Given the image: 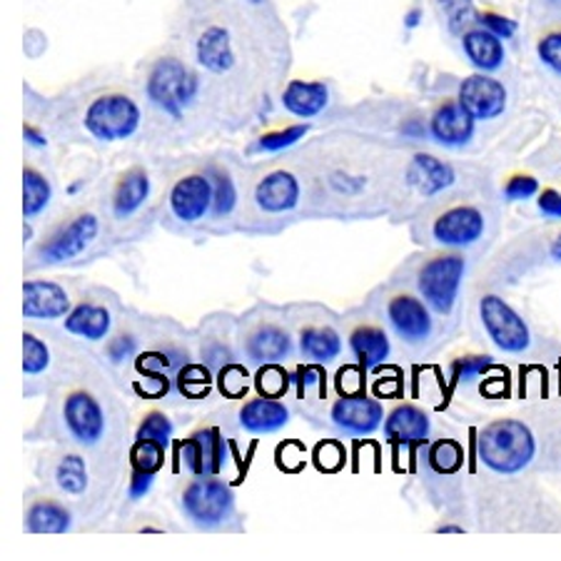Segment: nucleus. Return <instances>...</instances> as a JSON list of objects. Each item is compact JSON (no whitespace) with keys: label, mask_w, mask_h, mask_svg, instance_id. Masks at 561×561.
Returning a JSON list of instances; mask_svg holds the SVG:
<instances>
[{"label":"nucleus","mask_w":561,"mask_h":561,"mask_svg":"<svg viewBox=\"0 0 561 561\" xmlns=\"http://www.w3.org/2000/svg\"><path fill=\"white\" fill-rule=\"evenodd\" d=\"M477 455L496 474H517L531 465L537 442L519 420H496L479 432Z\"/></svg>","instance_id":"obj_1"},{"label":"nucleus","mask_w":561,"mask_h":561,"mask_svg":"<svg viewBox=\"0 0 561 561\" xmlns=\"http://www.w3.org/2000/svg\"><path fill=\"white\" fill-rule=\"evenodd\" d=\"M197 76L178 58H160L148 76V98L162 113L180 117L197 95Z\"/></svg>","instance_id":"obj_2"},{"label":"nucleus","mask_w":561,"mask_h":561,"mask_svg":"<svg viewBox=\"0 0 561 561\" xmlns=\"http://www.w3.org/2000/svg\"><path fill=\"white\" fill-rule=\"evenodd\" d=\"M83 125L95 140H128L140 128V107L128 95H101L90 103Z\"/></svg>","instance_id":"obj_3"},{"label":"nucleus","mask_w":561,"mask_h":561,"mask_svg":"<svg viewBox=\"0 0 561 561\" xmlns=\"http://www.w3.org/2000/svg\"><path fill=\"white\" fill-rule=\"evenodd\" d=\"M465 257L447 255V257H434L427 265L420 270L417 287L424 300L430 302L432 310L439 314H449L451 307L457 302L461 277H465Z\"/></svg>","instance_id":"obj_4"},{"label":"nucleus","mask_w":561,"mask_h":561,"mask_svg":"<svg viewBox=\"0 0 561 561\" xmlns=\"http://www.w3.org/2000/svg\"><path fill=\"white\" fill-rule=\"evenodd\" d=\"M479 314H482L484 330L490 334V340L502 352H510V355H519V352L529 350L531 334L527 322L506 305L502 297L486 295L479 302Z\"/></svg>","instance_id":"obj_5"},{"label":"nucleus","mask_w":561,"mask_h":561,"mask_svg":"<svg viewBox=\"0 0 561 561\" xmlns=\"http://www.w3.org/2000/svg\"><path fill=\"white\" fill-rule=\"evenodd\" d=\"M187 517L197 524H220L232 514V490L220 479L201 477L187 486L183 494Z\"/></svg>","instance_id":"obj_6"},{"label":"nucleus","mask_w":561,"mask_h":561,"mask_svg":"<svg viewBox=\"0 0 561 561\" xmlns=\"http://www.w3.org/2000/svg\"><path fill=\"white\" fill-rule=\"evenodd\" d=\"M457 101L474 121H494L506 111V88L490 72H474L461 80Z\"/></svg>","instance_id":"obj_7"},{"label":"nucleus","mask_w":561,"mask_h":561,"mask_svg":"<svg viewBox=\"0 0 561 561\" xmlns=\"http://www.w3.org/2000/svg\"><path fill=\"white\" fill-rule=\"evenodd\" d=\"M180 455L195 477H217L228 459V442L220 430H201L183 442Z\"/></svg>","instance_id":"obj_8"},{"label":"nucleus","mask_w":561,"mask_h":561,"mask_svg":"<svg viewBox=\"0 0 561 561\" xmlns=\"http://www.w3.org/2000/svg\"><path fill=\"white\" fill-rule=\"evenodd\" d=\"M434 240L449 248H467L482 238L484 232V215L477 207H451L442 213L434 222Z\"/></svg>","instance_id":"obj_9"},{"label":"nucleus","mask_w":561,"mask_h":561,"mask_svg":"<svg viewBox=\"0 0 561 561\" xmlns=\"http://www.w3.org/2000/svg\"><path fill=\"white\" fill-rule=\"evenodd\" d=\"M213 207V180L210 175H187L178 180L170 193V210L183 222H197Z\"/></svg>","instance_id":"obj_10"},{"label":"nucleus","mask_w":561,"mask_h":561,"mask_svg":"<svg viewBox=\"0 0 561 561\" xmlns=\"http://www.w3.org/2000/svg\"><path fill=\"white\" fill-rule=\"evenodd\" d=\"M66 424L72 437H76L80 445L93 447L98 439L103 437L105 432V414L98 404L95 397L85 392H76L66 400Z\"/></svg>","instance_id":"obj_11"},{"label":"nucleus","mask_w":561,"mask_h":561,"mask_svg":"<svg viewBox=\"0 0 561 561\" xmlns=\"http://www.w3.org/2000/svg\"><path fill=\"white\" fill-rule=\"evenodd\" d=\"M332 420L340 430L365 437V434H373L382 424L385 412L382 404L377 400H369L367 394H350L342 397L340 402H334Z\"/></svg>","instance_id":"obj_12"},{"label":"nucleus","mask_w":561,"mask_h":561,"mask_svg":"<svg viewBox=\"0 0 561 561\" xmlns=\"http://www.w3.org/2000/svg\"><path fill=\"white\" fill-rule=\"evenodd\" d=\"M70 312L66 289L45 279H28L23 287V314L28 320H58Z\"/></svg>","instance_id":"obj_13"},{"label":"nucleus","mask_w":561,"mask_h":561,"mask_svg":"<svg viewBox=\"0 0 561 561\" xmlns=\"http://www.w3.org/2000/svg\"><path fill=\"white\" fill-rule=\"evenodd\" d=\"M387 314L394 332L400 334L404 342H410V345H417V342H424L432 334L430 310L424 307V302L417 300V297H394L387 307Z\"/></svg>","instance_id":"obj_14"},{"label":"nucleus","mask_w":561,"mask_h":561,"mask_svg":"<svg viewBox=\"0 0 561 561\" xmlns=\"http://www.w3.org/2000/svg\"><path fill=\"white\" fill-rule=\"evenodd\" d=\"M474 128L477 121L461 107L459 101L439 105L430 121L432 138L439 145H445V148H461V145H467L474 138Z\"/></svg>","instance_id":"obj_15"},{"label":"nucleus","mask_w":561,"mask_h":561,"mask_svg":"<svg viewBox=\"0 0 561 561\" xmlns=\"http://www.w3.org/2000/svg\"><path fill=\"white\" fill-rule=\"evenodd\" d=\"M98 234V217L95 215H78L68 228H62L48 245L41 250L45 262H66L78 257Z\"/></svg>","instance_id":"obj_16"},{"label":"nucleus","mask_w":561,"mask_h":561,"mask_svg":"<svg viewBox=\"0 0 561 561\" xmlns=\"http://www.w3.org/2000/svg\"><path fill=\"white\" fill-rule=\"evenodd\" d=\"M455 168L449 162L427 156V152H420L414 156L410 168H407V183H410L420 195L424 197H434L439 193H445L447 187L455 185Z\"/></svg>","instance_id":"obj_17"},{"label":"nucleus","mask_w":561,"mask_h":561,"mask_svg":"<svg viewBox=\"0 0 561 561\" xmlns=\"http://www.w3.org/2000/svg\"><path fill=\"white\" fill-rule=\"evenodd\" d=\"M255 203L265 213H289L300 203V183L287 170H275L265 175L255 187Z\"/></svg>","instance_id":"obj_18"},{"label":"nucleus","mask_w":561,"mask_h":561,"mask_svg":"<svg viewBox=\"0 0 561 561\" xmlns=\"http://www.w3.org/2000/svg\"><path fill=\"white\" fill-rule=\"evenodd\" d=\"M385 437L394 447H417L430 437V417L412 404H402L385 420Z\"/></svg>","instance_id":"obj_19"},{"label":"nucleus","mask_w":561,"mask_h":561,"mask_svg":"<svg viewBox=\"0 0 561 561\" xmlns=\"http://www.w3.org/2000/svg\"><path fill=\"white\" fill-rule=\"evenodd\" d=\"M461 48L479 72H496L504 66V41L482 25L461 35Z\"/></svg>","instance_id":"obj_20"},{"label":"nucleus","mask_w":561,"mask_h":561,"mask_svg":"<svg viewBox=\"0 0 561 561\" xmlns=\"http://www.w3.org/2000/svg\"><path fill=\"white\" fill-rule=\"evenodd\" d=\"M195 56H197V62H201L207 72H215V76L230 72L234 66L230 33L220 28V25H213V28L203 31L195 45Z\"/></svg>","instance_id":"obj_21"},{"label":"nucleus","mask_w":561,"mask_h":561,"mask_svg":"<svg viewBox=\"0 0 561 561\" xmlns=\"http://www.w3.org/2000/svg\"><path fill=\"white\" fill-rule=\"evenodd\" d=\"M283 105L295 117L310 121L330 105V90L324 83H317V80H293L283 93Z\"/></svg>","instance_id":"obj_22"},{"label":"nucleus","mask_w":561,"mask_h":561,"mask_svg":"<svg viewBox=\"0 0 561 561\" xmlns=\"http://www.w3.org/2000/svg\"><path fill=\"white\" fill-rule=\"evenodd\" d=\"M289 422V410L275 397H260L240 410V424L252 434H270Z\"/></svg>","instance_id":"obj_23"},{"label":"nucleus","mask_w":561,"mask_h":561,"mask_svg":"<svg viewBox=\"0 0 561 561\" xmlns=\"http://www.w3.org/2000/svg\"><path fill=\"white\" fill-rule=\"evenodd\" d=\"M150 195V178L145 170H130L128 175H123L121 183L115 187L113 195V213L117 217H130L138 213Z\"/></svg>","instance_id":"obj_24"},{"label":"nucleus","mask_w":561,"mask_h":561,"mask_svg":"<svg viewBox=\"0 0 561 561\" xmlns=\"http://www.w3.org/2000/svg\"><path fill=\"white\" fill-rule=\"evenodd\" d=\"M293 352L289 334L279 328H262L252 334L248 342V355L255 365H270V362L285 359Z\"/></svg>","instance_id":"obj_25"},{"label":"nucleus","mask_w":561,"mask_h":561,"mask_svg":"<svg viewBox=\"0 0 561 561\" xmlns=\"http://www.w3.org/2000/svg\"><path fill=\"white\" fill-rule=\"evenodd\" d=\"M66 330L85 340H103L111 332V312L98 305H78L66 317Z\"/></svg>","instance_id":"obj_26"},{"label":"nucleus","mask_w":561,"mask_h":561,"mask_svg":"<svg viewBox=\"0 0 561 561\" xmlns=\"http://www.w3.org/2000/svg\"><path fill=\"white\" fill-rule=\"evenodd\" d=\"M350 347L365 369H375L389 357V340L382 330L377 328H359L352 332Z\"/></svg>","instance_id":"obj_27"},{"label":"nucleus","mask_w":561,"mask_h":561,"mask_svg":"<svg viewBox=\"0 0 561 561\" xmlns=\"http://www.w3.org/2000/svg\"><path fill=\"white\" fill-rule=\"evenodd\" d=\"M25 524L33 534H62L70 529V512L56 502H38L28 510Z\"/></svg>","instance_id":"obj_28"},{"label":"nucleus","mask_w":561,"mask_h":561,"mask_svg":"<svg viewBox=\"0 0 561 561\" xmlns=\"http://www.w3.org/2000/svg\"><path fill=\"white\" fill-rule=\"evenodd\" d=\"M53 197V187L45 175H41L38 170L25 168L23 173V215L25 220H33L38 217L45 207H48Z\"/></svg>","instance_id":"obj_29"},{"label":"nucleus","mask_w":561,"mask_h":561,"mask_svg":"<svg viewBox=\"0 0 561 561\" xmlns=\"http://www.w3.org/2000/svg\"><path fill=\"white\" fill-rule=\"evenodd\" d=\"M300 347L310 359L330 362L340 355L342 342H340V334L330 328H310V330H302Z\"/></svg>","instance_id":"obj_30"},{"label":"nucleus","mask_w":561,"mask_h":561,"mask_svg":"<svg viewBox=\"0 0 561 561\" xmlns=\"http://www.w3.org/2000/svg\"><path fill=\"white\" fill-rule=\"evenodd\" d=\"M427 461L437 474H455L465 465V449L455 439H439L430 447Z\"/></svg>","instance_id":"obj_31"},{"label":"nucleus","mask_w":561,"mask_h":561,"mask_svg":"<svg viewBox=\"0 0 561 561\" xmlns=\"http://www.w3.org/2000/svg\"><path fill=\"white\" fill-rule=\"evenodd\" d=\"M56 482L66 494H83L88 490V469L83 457H62L56 469Z\"/></svg>","instance_id":"obj_32"},{"label":"nucleus","mask_w":561,"mask_h":561,"mask_svg":"<svg viewBox=\"0 0 561 561\" xmlns=\"http://www.w3.org/2000/svg\"><path fill=\"white\" fill-rule=\"evenodd\" d=\"M439 11L445 13L447 28L455 35H465L467 31H472V25L477 23V11H474V0H437Z\"/></svg>","instance_id":"obj_33"},{"label":"nucleus","mask_w":561,"mask_h":561,"mask_svg":"<svg viewBox=\"0 0 561 561\" xmlns=\"http://www.w3.org/2000/svg\"><path fill=\"white\" fill-rule=\"evenodd\" d=\"M130 465L133 472H160L162 465H165V445L152 439H138L130 449Z\"/></svg>","instance_id":"obj_34"},{"label":"nucleus","mask_w":561,"mask_h":561,"mask_svg":"<svg viewBox=\"0 0 561 561\" xmlns=\"http://www.w3.org/2000/svg\"><path fill=\"white\" fill-rule=\"evenodd\" d=\"M178 389H180V394L187 397V400H203V397L210 394V389H213L210 369L203 365L183 367L178 373Z\"/></svg>","instance_id":"obj_35"},{"label":"nucleus","mask_w":561,"mask_h":561,"mask_svg":"<svg viewBox=\"0 0 561 561\" xmlns=\"http://www.w3.org/2000/svg\"><path fill=\"white\" fill-rule=\"evenodd\" d=\"M213 180V213L217 217H225L234 210L238 205V190H234L232 178L228 173H220V170H210Z\"/></svg>","instance_id":"obj_36"},{"label":"nucleus","mask_w":561,"mask_h":561,"mask_svg":"<svg viewBox=\"0 0 561 561\" xmlns=\"http://www.w3.org/2000/svg\"><path fill=\"white\" fill-rule=\"evenodd\" d=\"M307 133H310V125H307V123L289 125V128H285V130L267 133V135H262V138L257 140V150H262V152L287 150V148H293V145L300 142Z\"/></svg>","instance_id":"obj_37"},{"label":"nucleus","mask_w":561,"mask_h":561,"mask_svg":"<svg viewBox=\"0 0 561 561\" xmlns=\"http://www.w3.org/2000/svg\"><path fill=\"white\" fill-rule=\"evenodd\" d=\"M255 387L260 389L262 397H275V400H279V397L287 392L289 377L283 367H277L275 362H270V365H265L257 373Z\"/></svg>","instance_id":"obj_38"},{"label":"nucleus","mask_w":561,"mask_h":561,"mask_svg":"<svg viewBox=\"0 0 561 561\" xmlns=\"http://www.w3.org/2000/svg\"><path fill=\"white\" fill-rule=\"evenodd\" d=\"M50 365V352L35 334H25L23 337V373L25 375H41L45 367Z\"/></svg>","instance_id":"obj_39"},{"label":"nucleus","mask_w":561,"mask_h":561,"mask_svg":"<svg viewBox=\"0 0 561 561\" xmlns=\"http://www.w3.org/2000/svg\"><path fill=\"white\" fill-rule=\"evenodd\" d=\"M170 437H173V422H170L165 414L152 412L142 420L140 430H138V439H152L160 442V445H170Z\"/></svg>","instance_id":"obj_40"},{"label":"nucleus","mask_w":561,"mask_h":561,"mask_svg":"<svg viewBox=\"0 0 561 561\" xmlns=\"http://www.w3.org/2000/svg\"><path fill=\"white\" fill-rule=\"evenodd\" d=\"M217 385H220V392L225 397H232V400H240V397L248 394V369L240 367V365H228L220 373V379H217Z\"/></svg>","instance_id":"obj_41"},{"label":"nucleus","mask_w":561,"mask_h":561,"mask_svg":"<svg viewBox=\"0 0 561 561\" xmlns=\"http://www.w3.org/2000/svg\"><path fill=\"white\" fill-rule=\"evenodd\" d=\"M492 367V357H461L451 365V379H455V382H469V379L484 375L486 369Z\"/></svg>","instance_id":"obj_42"},{"label":"nucleus","mask_w":561,"mask_h":561,"mask_svg":"<svg viewBox=\"0 0 561 561\" xmlns=\"http://www.w3.org/2000/svg\"><path fill=\"white\" fill-rule=\"evenodd\" d=\"M537 56L551 72L561 76V31L547 33L545 38L537 43Z\"/></svg>","instance_id":"obj_43"},{"label":"nucleus","mask_w":561,"mask_h":561,"mask_svg":"<svg viewBox=\"0 0 561 561\" xmlns=\"http://www.w3.org/2000/svg\"><path fill=\"white\" fill-rule=\"evenodd\" d=\"M314 461L322 472H337V469L345 467V449H342L340 442H322L314 449Z\"/></svg>","instance_id":"obj_44"},{"label":"nucleus","mask_w":561,"mask_h":561,"mask_svg":"<svg viewBox=\"0 0 561 561\" xmlns=\"http://www.w3.org/2000/svg\"><path fill=\"white\" fill-rule=\"evenodd\" d=\"M337 389L342 397L365 394V367H342L337 375Z\"/></svg>","instance_id":"obj_45"},{"label":"nucleus","mask_w":561,"mask_h":561,"mask_svg":"<svg viewBox=\"0 0 561 561\" xmlns=\"http://www.w3.org/2000/svg\"><path fill=\"white\" fill-rule=\"evenodd\" d=\"M537 193H539V183H537V178H531V175H517L504 185V197L514 203L529 201V197H534Z\"/></svg>","instance_id":"obj_46"},{"label":"nucleus","mask_w":561,"mask_h":561,"mask_svg":"<svg viewBox=\"0 0 561 561\" xmlns=\"http://www.w3.org/2000/svg\"><path fill=\"white\" fill-rule=\"evenodd\" d=\"M477 23L490 33L500 35L502 41H510L514 38V33H517V21H512V18L500 15V13H482L477 18Z\"/></svg>","instance_id":"obj_47"},{"label":"nucleus","mask_w":561,"mask_h":561,"mask_svg":"<svg viewBox=\"0 0 561 561\" xmlns=\"http://www.w3.org/2000/svg\"><path fill=\"white\" fill-rule=\"evenodd\" d=\"M539 213L545 217H551V220H561V193L557 190H545V193H539Z\"/></svg>","instance_id":"obj_48"},{"label":"nucleus","mask_w":561,"mask_h":561,"mask_svg":"<svg viewBox=\"0 0 561 561\" xmlns=\"http://www.w3.org/2000/svg\"><path fill=\"white\" fill-rule=\"evenodd\" d=\"M297 382L300 387H310V385H320L322 392H324V369L320 365H305L297 369Z\"/></svg>","instance_id":"obj_49"},{"label":"nucleus","mask_w":561,"mask_h":561,"mask_svg":"<svg viewBox=\"0 0 561 561\" xmlns=\"http://www.w3.org/2000/svg\"><path fill=\"white\" fill-rule=\"evenodd\" d=\"M133 352H135L133 337H117L111 342V347H107V355H111L113 362H123L125 357H130Z\"/></svg>","instance_id":"obj_50"},{"label":"nucleus","mask_w":561,"mask_h":561,"mask_svg":"<svg viewBox=\"0 0 561 561\" xmlns=\"http://www.w3.org/2000/svg\"><path fill=\"white\" fill-rule=\"evenodd\" d=\"M150 486H152V474L133 472V479H130V496H133V500H140V496L148 494Z\"/></svg>","instance_id":"obj_51"},{"label":"nucleus","mask_w":561,"mask_h":561,"mask_svg":"<svg viewBox=\"0 0 561 561\" xmlns=\"http://www.w3.org/2000/svg\"><path fill=\"white\" fill-rule=\"evenodd\" d=\"M23 135H25V142L33 145V148H45V145H48V138H45L38 128H33V125H25Z\"/></svg>","instance_id":"obj_52"},{"label":"nucleus","mask_w":561,"mask_h":561,"mask_svg":"<svg viewBox=\"0 0 561 561\" xmlns=\"http://www.w3.org/2000/svg\"><path fill=\"white\" fill-rule=\"evenodd\" d=\"M420 21H422V11H420V8H414V11H410V13L404 15V25H407V28H410V31L417 28Z\"/></svg>","instance_id":"obj_53"},{"label":"nucleus","mask_w":561,"mask_h":561,"mask_svg":"<svg viewBox=\"0 0 561 561\" xmlns=\"http://www.w3.org/2000/svg\"><path fill=\"white\" fill-rule=\"evenodd\" d=\"M551 257H554V260H559L561 262V234H559V238L554 240V242H551Z\"/></svg>","instance_id":"obj_54"},{"label":"nucleus","mask_w":561,"mask_h":561,"mask_svg":"<svg viewBox=\"0 0 561 561\" xmlns=\"http://www.w3.org/2000/svg\"><path fill=\"white\" fill-rule=\"evenodd\" d=\"M437 531H439V534H465V529L455 527V524H445V527H439Z\"/></svg>","instance_id":"obj_55"},{"label":"nucleus","mask_w":561,"mask_h":561,"mask_svg":"<svg viewBox=\"0 0 561 561\" xmlns=\"http://www.w3.org/2000/svg\"><path fill=\"white\" fill-rule=\"evenodd\" d=\"M33 238V230H31V225H25V240H31Z\"/></svg>","instance_id":"obj_56"},{"label":"nucleus","mask_w":561,"mask_h":561,"mask_svg":"<svg viewBox=\"0 0 561 561\" xmlns=\"http://www.w3.org/2000/svg\"><path fill=\"white\" fill-rule=\"evenodd\" d=\"M248 3H252V5H260V3H262V0H248Z\"/></svg>","instance_id":"obj_57"}]
</instances>
